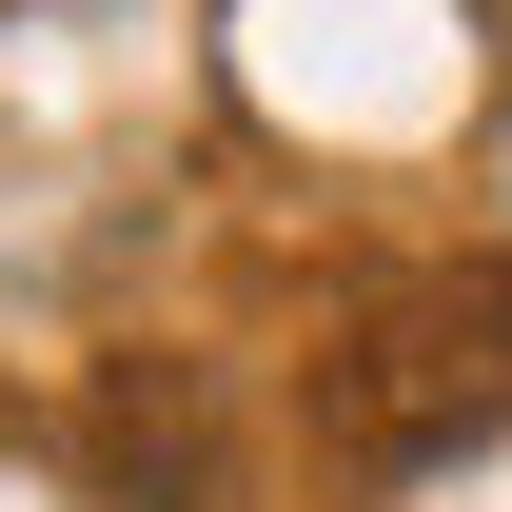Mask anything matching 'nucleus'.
I'll use <instances>...</instances> for the list:
<instances>
[{
	"mask_svg": "<svg viewBox=\"0 0 512 512\" xmlns=\"http://www.w3.org/2000/svg\"><path fill=\"white\" fill-rule=\"evenodd\" d=\"M473 434H512V256H414L316 335V453L453 473Z\"/></svg>",
	"mask_w": 512,
	"mask_h": 512,
	"instance_id": "f257e3e1",
	"label": "nucleus"
}]
</instances>
